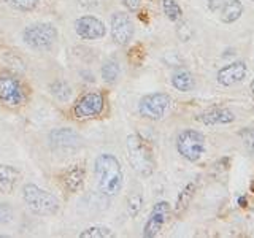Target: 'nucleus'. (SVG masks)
Segmentation results:
<instances>
[{"label":"nucleus","instance_id":"f257e3e1","mask_svg":"<svg viewBox=\"0 0 254 238\" xmlns=\"http://www.w3.org/2000/svg\"><path fill=\"white\" fill-rule=\"evenodd\" d=\"M94 172L99 178V190L107 197H115L123 190L124 172L113 154H99L94 162Z\"/></svg>","mask_w":254,"mask_h":238},{"label":"nucleus","instance_id":"f03ea898","mask_svg":"<svg viewBox=\"0 0 254 238\" xmlns=\"http://www.w3.org/2000/svg\"><path fill=\"white\" fill-rule=\"evenodd\" d=\"M127 157H129L132 169L140 177L153 175L156 167L153 148L140 133H132L127 137Z\"/></svg>","mask_w":254,"mask_h":238},{"label":"nucleus","instance_id":"7ed1b4c3","mask_svg":"<svg viewBox=\"0 0 254 238\" xmlns=\"http://www.w3.org/2000/svg\"><path fill=\"white\" fill-rule=\"evenodd\" d=\"M22 198L27 208L37 216H54L61 208L59 198L50 190H45L34 182H27L22 187Z\"/></svg>","mask_w":254,"mask_h":238},{"label":"nucleus","instance_id":"20e7f679","mask_svg":"<svg viewBox=\"0 0 254 238\" xmlns=\"http://www.w3.org/2000/svg\"><path fill=\"white\" fill-rule=\"evenodd\" d=\"M22 40L29 48L38 51H48L58 40V29L50 22H35L22 30Z\"/></svg>","mask_w":254,"mask_h":238},{"label":"nucleus","instance_id":"39448f33","mask_svg":"<svg viewBox=\"0 0 254 238\" xmlns=\"http://www.w3.org/2000/svg\"><path fill=\"white\" fill-rule=\"evenodd\" d=\"M177 151L181 157H185L189 162L198 161L205 151L203 133L194 129L181 130L177 137Z\"/></svg>","mask_w":254,"mask_h":238},{"label":"nucleus","instance_id":"423d86ee","mask_svg":"<svg viewBox=\"0 0 254 238\" xmlns=\"http://www.w3.org/2000/svg\"><path fill=\"white\" fill-rule=\"evenodd\" d=\"M170 95L165 92H151L141 97L138 102V113L140 116L151 119V121H159L167 113L170 107Z\"/></svg>","mask_w":254,"mask_h":238},{"label":"nucleus","instance_id":"0eeeda50","mask_svg":"<svg viewBox=\"0 0 254 238\" xmlns=\"http://www.w3.org/2000/svg\"><path fill=\"white\" fill-rule=\"evenodd\" d=\"M0 102L6 107H21L26 102V91L18 78L13 75H0Z\"/></svg>","mask_w":254,"mask_h":238},{"label":"nucleus","instance_id":"6e6552de","mask_svg":"<svg viewBox=\"0 0 254 238\" xmlns=\"http://www.w3.org/2000/svg\"><path fill=\"white\" fill-rule=\"evenodd\" d=\"M105 108V99L102 92H86L79 97L73 107L76 119H91L102 115Z\"/></svg>","mask_w":254,"mask_h":238},{"label":"nucleus","instance_id":"1a4fd4ad","mask_svg":"<svg viewBox=\"0 0 254 238\" xmlns=\"http://www.w3.org/2000/svg\"><path fill=\"white\" fill-rule=\"evenodd\" d=\"M110 30H111V38L115 40V43L124 46L133 38L135 26H133L129 14L123 13V11H116V13H113V16H111Z\"/></svg>","mask_w":254,"mask_h":238},{"label":"nucleus","instance_id":"9d476101","mask_svg":"<svg viewBox=\"0 0 254 238\" xmlns=\"http://www.w3.org/2000/svg\"><path fill=\"white\" fill-rule=\"evenodd\" d=\"M170 203L169 202H157L153 210H151L149 216L143 226V237L145 238H154L159 235V232L162 230L164 224L169 219V214H170Z\"/></svg>","mask_w":254,"mask_h":238},{"label":"nucleus","instance_id":"9b49d317","mask_svg":"<svg viewBox=\"0 0 254 238\" xmlns=\"http://www.w3.org/2000/svg\"><path fill=\"white\" fill-rule=\"evenodd\" d=\"M75 32L83 40H100L107 35V26L102 19L86 14L75 21Z\"/></svg>","mask_w":254,"mask_h":238},{"label":"nucleus","instance_id":"f8f14e48","mask_svg":"<svg viewBox=\"0 0 254 238\" xmlns=\"http://www.w3.org/2000/svg\"><path fill=\"white\" fill-rule=\"evenodd\" d=\"M50 143L56 151H75L83 145V140L73 129L61 127L50 133Z\"/></svg>","mask_w":254,"mask_h":238},{"label":"nucleus","instance_id":"ddd939ff","mask_svg":"<svg viewBox=\"0 0 254 238\" xmlns=\"http://www.w3.org/2000/svg\"><path fill=\"white\" fill-rule=\"evenodd\" d=\"M61 182L64 189L67 192H79L84 186V179H86V170L83 165L79 164H73V165H68L65 170L61 173Z\"/></svg>","mask_w":254,"mask_h":238},{"label":"nucleus","instance_id":"4468645a","mask_svg":"<svg viewBox=\"0 0 254 238\" xmlns=\"http://www.w3.org/2000/svg\"><path fill=\"white\" fill-rule=\"evenodd\" d=\"M246 73H248V68H246L245 60H237L224 65L216 75V79L221 86H234L237 83H242Z\"/></svg>","mask_w":254,"mask_h":238},{"label":"nucleus","instance_id":"2eb2a0df","mask_svg":"<svg viewBox=\"0 0 254 238\" xmlns=\"http://www.w3.org/2000/svg\"><path fill=\"white\" fill-rule=\"evenodd\" d=\"M197 121H200L205 125H221V124H230L235 121V115L227 108L213 107L210 110L203 111L197 116Z\"/></svg>","mask_w":254,"mask_h":238},{"label":"nucleus","instance_id":"dca6fc26","mask_svg":"<svg viewBox=\"0 0 254 238\" xmlns=\"http://www.w3.org/2000/svg\"><path fill=\"white\" fill-rule=\"evenodd\" d=\"M21 177L19 170L13 165H0V192L10 194L18 184Z\"/></svg>","mask_w":254,"mask_h":238},{"label":"nucleus","instance_id":"f3484780","mask_svg":"<svg viewBox=\"0 0 254 238\" xmlns=\"http://www.w3.org/2000/svg\"><path fill=\"white\" fill-rule=\"evenodd\" d=\"M243 14V5L240 0H227L221 8V21L226 24H232L240 19Z\"/></svg>","mask_w":254,"mask_h":238},{"label":"nucleus","instance_id":"a211bd4d","mask_svg":"<svg viewBox=\"0 0 254 238\" xmlns=\"http://www.w3.org/2000/svg\"><path fill=\"white\" fill-rule=\"evenodd\" d=\"M172 86L175 89H178L181 92H189L194 89L195 81H194V76L190 71L188 70H177L175 73L172 75Z\"/></svg>","mask_w":254,"mask_h":238},{"label":"nucleus","instance_id":"6ab92c4d","mask_svg":"<svg viewBox=\"0 0 254 238\" xmlns=\"http://www.w3.org/2000/svg\"><path fill=\"white\" fill-rule=\"evenodd\" d=\"M195 189H197V181H192V182H188L186 187L181 190L178 198H177V203H175V213L177 214H181L183 211H185L190 200H192V197L195 194Z\"/></svg>","mask_w":254,"mask_h":238},{"label":"nucleus","instance_id":"aec40b11","mask_svg":"<svg viewBox=\"0 0 254 238\" xmlns=\"http://www.w3.org/2000/svg\"><path fill=\"white\" fill-rule=\"evenodd\" d=\"M100 73H102L103 81L113 84V83L118 81L119 73H121V68H119V63L115 59H110V60H107L102 65V71H100Z\"/></svg>","mask_w":254,"mask_h":238},{"label":"nucleus","instance_id":"412c9836","mask_svg":"<svg viewBox=\"0 0 254 238\" xmlns=\"http://www.w3.org/2000/svg\"><path fill=\"white\" fill-rule=\"evenodd\" d=\"M50 89H51V94L54 95V97L61 102H68L71 99V94H73L71 87L65 81H54L50 86Z\"/></svg>","mask_w":254,"mask_h":238},{"label":"nucleus","instance_id":"4be33fe9","mask_svg":"<svg viewBox=\"0 0 254 238\" xmlns=\"http://www.w3.org/2000/svg\"><path fill=\"white\" fill-rule=\"evenodd\" d=\"M113 235V230L107 226H91L79 234V238H108Z\"/></svg>","mask_w":254,"mask_h":238},{"label":"nucleus","instance_id":"5701e85b","mask_svg":"<svg viewBox=\"0 0 254 238\" xmlns=\"http://www.w3.org/2000/svg\"><path fill=\"white\" fill-rule=\"evenodd\" d=\"M162 8H164V14L170 21L177 22L181 19L183 10H181V6L177 3V0H162Z\"/></svg>","mask_w":254,"mask_h":238},{"label":"nucleus","instance_id":"b1692460","mask_svg":"<svg viewBox=\"0 0 254 238\" xmlns=\"http://www.w3.org/2000/svg\"><path fill=\"white\" fill-rule=\"evenodd\" d=\"M38 2L40 0H0V3H5L14 8V10H21V11H32L34 8H37Z\"/></svg>","mask_w":254,"mask_h":238},{"label":"nucleus","instance_id":"393cba45","mask_svg":"<svg viewBox=\"0 0 254 238\" xmlns=\"http://www.w3.org/2000/svg\"><path fill=\"white\" fill-rule=\"evenodd\" d=\"M141 205H143V197L141 194H132L129 198V205H127V210H129V214L132 218H135L141 210Z\"/></svg>","mask_w":254,"mask_h":238},{"label":"nucleus","instance_id":"a878e982","mask_svg":"<svg viewBox=\"0 0 254 238\" xmlns=\"http://www.w3.org/2000/svg\"><path fill=\"white\" fill-rule=\"evenodd\" d=\"M240 137L245 143V146L248 151L254 153V127H246L240 132Z\"/></svg>","mask_w":254,"mask_h":238},{"label":"nucleus","instance_id":"bb28decb","mask_svg":"<svg viewBox=\"0 0 254 238\" xmlns=\"http://www.w3.org/2000/svg\"><path fill=\"white\" fill-rule=\"evenodd\" d=\"M13 219V208L8 203L0 202V226Z\"/></svg>","mask_w":254,"mask_h":238},{"label":"nucleus","instance_id":"cd10ccee","mask_svg":"<svg viewBox=\"0 0 254 238\" xmlns=\"http://www.w3.org/2000/svg\"><path fill=\"white\" fill-rule=\"evenodd\" d=\"M208 2V8L211 11H216V10H221L222 5H224L227 0H206Z\"/></svg>","mask_w":254,"mask_h":238},{"label":"nucleus","instance_id":"c85d7f7f","mask_svg":"<svg viewBox=\"0 0 254 238\" xmlns=\"http://www.w3.org/2000/svg\"><path fill=\"white\" fill-rule=\"evenodd\" d=\"M123 3H124V6H126L129 11H137V10H138V6H140V2H138V0H123Z\"/></svg>","mask_w":254,"mask_h":238},{"label":"nucleus","instance_id":"c756f323","mask_svg":"<svg viewBox=\"0 0 254 238\" xmlns=\"http://www.w3.org/2000/svg\"><path fill=\"white\" fill-rule=\"evenodd\" d=\"M238 203H240V205H242V203H246V198H245V197L240 198V200H238Z\"/></svg>","mask_w":254,"mask_h":238},{"label":"nucleus","instance_id":"7c9ffc66","mask_svg":"<svg viewBox=\"0 0 254 238\" xmlns=\"http://www.w3.org/2000/svg\"><path fill=\"white\" fill-rule=\"evenodd\" d=\"M251 91H253V94H254V79L251 81Z\"/></svg>","mask_w":254,"mask_h":238},{"label":"nucleus","instance_id":"2f4dec72","mask_svg":"<svg viewBox=\"0 0 254 238\" xmlns=\"http://www.w3.org/2000/svg\"><path fill=\"white\" fill-rule=\"evenodd\" d=\"M0 237H5V235H0Z\"/></svg>","mask_w":254,"mask_h":238}]
</instances>
